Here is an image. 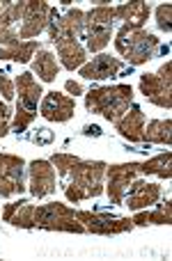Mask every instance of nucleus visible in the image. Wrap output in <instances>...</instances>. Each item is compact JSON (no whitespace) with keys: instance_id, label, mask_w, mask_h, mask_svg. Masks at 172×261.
Returning <instances> with one entry per match:
<instances>
[{"instance_id":"obj_1","label":"nucleus","mask_w":172,"mask_h":261,"mask_svg":"<svg viewBox=\"0 0 172 261\" xmlns=\"http://www.w3.org/2000/svg\"><path fill=\"white\" fill-rule=\"evenodd\" d=\"M51 165L58 170L62 179V190L69 202L78 204L85 199H94L104 193V161H83L73 153H53Z\"/></svg>"},{"instance_id":"obj_2","label":"nucleus","mask_w":172,"mask_h":261,"mask_svg":"<svg viewBox=\"0 0 172 261\" xmlns=\"http://www.w3.org/2000/svg\"><path fill=\"white\" fill-rule=\"evenodd\" d=\"M133 106V87L131 85H108L92 87L85 92V108L92 115H101L108 122H117Z\"/></svg>"},{"instance_id":"obj_3","label":"nucleus","mask_w":172,"mask_h":261,"mask_svg":"<svg viewBox=\"0 0 172 261\" xmlns=\"http://www.w3.org/2000/svg\"><path fill=\"white\" fill-rule=\"evenodd\" d=\"M96 7H92L90 12H85V41L87 50L92 53H101L106 46L110 44V37L115 30V7H110V0H96Z\"/></svg>"},{"instance_id":"obj_4","label":"nucleus","mask_w":172,"mask_h":261,"mask_svg":"<svg viewBox=\"0 0 172 261\" xmlns=\"http://www.w3.org/2000/svg\"><path fill=\"white\" fill-rule=\"evenodd\" d=\"M115 48L122 58H127L129 67H140V64H147L150 60L156 58V53L161 48V39L147 30H133L124 32V35L117 32Z\"/></svg>"},{"instance_id":"obj_5","label":"nucleus","mask_w":172,"mask_h":261,"mask_svg":"<svg viewBox=\"0 0 172 261\" xmlns=\"http://www.w3.org/2000/svg\"><path fill=\"white\" fill-rule=\"evenodd\" d=\"M32 222H35V229H44V231L85 234V227L76 218V211L62 202H48V204H41V206H35Z\"/></svg>"},{"instance_id":"obj_6","label":"nucleus","mask_w":172,"mask_h":261,"mask_svg":"<svg viewBox=\"0 0 172 261\" xmlns=\"http://www.w3.org/2000/svg\"><path fill=\"white\" fill-rule=\"evenodd\" d=\"M140 94H145L147 101H152L159 108H172V62L165 60L156 73H142L140 76Z\"/></svg>"},{"instance_id":"obj_7","label":"nucleus","mask_w":172,"mask_h":261,"mask_svg":"<svg viewBox=\"0 0 172 261\" xmlns=\"http://www.w3.org/2000/svg\"><path fill=\"white\" fill-rule=\"evenodd\" d=\"M26 193V161L14 153H0V197Z\"/></svg>"},{"instance_id":"obj_8","label":"nucleus","mask_w":172,"mask_h":261,"mask_svg":"<svg viewBox=\"0 0 172 261\" xmlns=\"http://www.w3.org/2000/svg\"><path fill=\"white\" fill-rule=\"evenodd\" d=\"M140 174V163H119V165H106V193H108L110 204L122 206L124 195H127L129 186L136 181V176Z\"/></svg>"},{"instance_id":"obj_9","label":"nucleus","mask_w":172,"mask_h":261,"mask_svg":"<svg viewBox=\"0 0 172 261\" xmlns=\"http://www.w3.org/2000/svg\"><path fill=\"white\" fill-rule=\"evenodd\" d=\"M76 218L85 227V231L96 234V236H117V234H127V231L133 229L131 218H113V216L90 213V211H76Z\"/></svg>"},{"instance_id":"obj_10","label":"nucleus","mask_w":172,"mask_h":261,"mask_svg":"<svg viewBox=\"0 0 172 261\" xmlns=\"http://www.w3.org/2000/svg\"><path fill=\"white\" fill-rule=\"evenodd\" d=\"M76 113V101L73 96L60 94V92H44L39 103V115L46 122H55V124H64L73 117Z\"/></svg>"},{"instance_id":"obj_11","label":"nucleus","mask_w":172,"mask_h":261,"mask_svg":"<svg viewBox=\"0 0 172 261\" xmlns=\"http://www.w3.org/2000/svg\"><path fill=\"white\" fill-rule=\"evenodd\" d=\"M28 179H30V195L37 199H44L48 195L55 193V167L51 165V161H32L28 167Z\"/></svg>"},{"instance_id":"obj_12","label":"nucleus","mask_w":172,"mask_h":261,"mask_svg":"<svg viewBox=\"0 0 172 261\" xmlns=\"http://www.w3.org/2000/svg\"><path fill=\"white\" fill-rule=\"evenodd\" d=\"M81 76L85 81H106V78H115L119 73L127 71V64L119 58H110L106 53H96L90 62H85L81 69Z\"/></svg>"},{"instance_id":"obj_13","label":"nucleus","mask_w":172,"mask_h":261,"mask_svg":"<svg viewBox=\"0 0 172 261\" xmlns=\"http://www.w3.org/2000/svg\"><path fill=\"white\" fill-rule=\"evenodd\" d=\"M150 12H152L150 3H142V0H133V3H124L119 7H115V16H117V21H122L117 32L124 35V32L142 30V25L150 18Z\"/></svg>"},{"instance_id":"obj_14","label":"nucleus","mask_w":172,"mask_h":261,"mask_svg":"<svg viewBox=\"0 0 172 261\" xmlns=\"http://www.w3.org/2000/svg\"><path fill=\"white\" fill-rule=\"evenodd\" d=\"M23 3H9V7L0 14V46H12L21 41V25H23Z\"/></svg>"},{"instance_id":"obj_15","label":"nucleus","mask_w":172,"mask_h":261,"mask_svg":"<svg viewBox=\"0 0 172 261\" xmlns=\"http://www.w3.org/2000/svg\"><path fill=\"white\" fill-rule=\"evenodd\" d=\"M161 199V186L159 184H150V181H133L129 186L127 195H124V202L131 211H142V208H150L152 204H156Z\"/></svg>"},{"instance_id":"obj_16","label":"nucleus","mask_w":172,"mask_h":261,"mask_svg":"<svg viewBox=\"0 0 172 261\" xmlns=\"http://www.w3.org/2000/svg\"><path fill=\"white\" fill-rule=\"evenodd\" d=\"M14 87H16V94H18V108L28 110V113H37V106L41 103V94H44L37 78L30 71H23L16 76Z\"/></svg>"},{"instance_id":"obj_17","label":"nucleus","mask_w":172,"mask_h":261,"mask_svg":"<svg viewBox=\"0 0 172 261\" xmlns=\"http://www.w3.org/2000/svg\"><path fill=\"white\" fill-rule=\"evenodd\" d=\"M115 130H117L124 140H129V142L140 144L142 130H145V113H142L140 106H131V108L115 122Z\"/></svg>"},{"instance_id":"obj_18","label":"nucleus","mask_w":172,"mask_h":261,"mask_svg":"<svg viewBox=\"0 0 172 261\" xmlns=\"http://www.w3.org/2000/svg\"><path fill=\"white\" fill-rule=\"evenodd\" d=\"M0 216H3L5 222L18 227V229H35V222H32L35 204H32L30 199H18V202H14V204H5Z\"/></svg>"},{"instance_id":"obj_19","label":"nucleus","mask_w":172,"mask_h":261,"mask_svg":"<svg viewBox=\"0 0 172 261\" xmlns=\"http://www.w3.org/2000/svg\"><path fill=\"white\" fill-rule=\"evenodd\" d=\"M55 50H58V58L62 62L64 69L73 71V69H81L87 60V48L81 44L78 39H60L55 41Z\"/></svg>"},{"instance_id":"obj_20","label":"nucleus","mask_w":172,"mask_h":261,"mask_svg":"<svg viewBox=\"0 0 172 261\" xmlns=\"http://www.w3.org/2000/svg\"><path fill=\"white\" fill-rule=\"evenodd\" d=\"M133 227H150V225H172V204L170 199H165L163 204H159L152 211H136V216L131 218Z\"/></svg>"},{"instance_id":"obj_21","label":"nucleus","mask_w":172,"mask_h":261,"mask_svg":"<svg viewBox=\"0 0 172 261\" xmlns=\"http://www.w3.org/2000/svg\"><path fill=\"white\" fill-rule=\"evenodd\" d=\"M41 50V41L39 39H30V41H18L12 46H0V60H9V62H30V58Z\"/></svg>"},{"instance_id":"obj_22","label":"nucleus","mask_w":172,"mask_h":261,"mask_svg":"<svg viewBox=\"0 0 172 261\" xmlns=\"http://www.w3.org/2000/svg\"><path fill=\"white\" fill-rule=\"evenodd\" d=\"M32 71L39 76V81L53 83L60 73V62L51 50H37V58L32 60Z\"/></svg>"},{"instance_id":"obj_23","label":"nucleus","mask_w":172,"mask_h":261,"mask_svg":"<svg viewBox=\"0 0 172 261\" xmlns=\"http://www.w3.org/2000/svg\"><path fill=\"white\" fill-rule=\"evenodd\" d=\"M142 142H147V144H165V147H170L172 144V122L168 117L150 122L145 126V130H142Z\"/></svg>"},{"instance_id":"obj_24","label":"nucleus","mask_w":172,"mask_h":261,"mask_svg":"<svg viewBox=\"0 0 172 261\" xmlns=\"http://www.w3.org/2000/svg\"><path fill=\"white\" fill-rule=\"evenodd\" d=\"M140 174H154V176H159V179L168 181L172 176V153L165 151V153H159V156L150 158V161L140 163Z\"/></svg>"},{"instance_id":"obj_25","label":"nucleus","mask_w":172,"mask_h":261,"mask_svg":"<svg viewBox=\"0 0 172 261\" xmlns=\"http://www.w3.org/2000/svg\"><path fill=\"white\" fill-rule=\"evenodd\" d=\"M37 119V113H28V110L18 108L16 106V113H14V122H12V130L14 133H23L32 122Z\"/></svg>"},{"instance_id":"obj_26","label":"nucleus","mask_w":172,"mask_h":261,"mask_svg":"<svg viewBox=\"0 0 172 261\" xmlns=\"http://www.w3.org/2000/svg\"><path fill=\"white\" fill-rule=\"evenodd\" d=\"M156 28L161 32H165V35L172 30V5L170 3L156 7Z\"/></svg>"},{"instance_id":"obj_27","label":"nucleus","mask_w":172,"mask_h":261,"mask_svg":"<svg viewBox=\"0 0 172 261\" xmlns=\"http://www.w3.org/2000/svg\"><path fill=\"white\" fill-rule=\"evenodd\" d=\"M0 94H3L5 103H9V101L14 99V94H16V87H14V81L12 78H7L3 71H0Z\"/></svg>"},{"instance_id":"obj_28","label":"nucleus","mask_w":172,"mask_h":261,"mask_svg":"<svg viewBox=\"0 0 172 261\" xmlns=\"http://www.w3.org/2000/svg\"><path fill=\"white\" fill-rule=\"evenodd\" d=\"M32 140H35V144H51L55 140V135H53V130H48V128H37Z\"/></svg>"},{"instance_id":"obj_29","label":"nucleus","mask_w":172,"mask_h":261,"mask_svg":"<svg viewBox=\"0 0 172 261\" xmlns=\"http://www.w3.org/2000/svg\"><path fill=\"white\" fill-rule=\"evenodd\" d=\"M64 90H67L69 94H73V96L85 94V87H83L81 83H76V81H64Z\"/></svg>"},{"instance_id":"obj_30","label":"nucleus","mask_w":172,"mask_h":261,"mask_svg":"<svg viewBox=\"0 0 172 261\" xmlns=\"http://www.w3.org/2000/svg\"><path fill=\"white\" fill-rule=\"evenodd\" d=\"M12 115L14 113H12V108H9V103H5L3 101V103H0V122H7Z\"/></svg>"},{"instance_id":"obj_31","label":"nucleus","mask_w":172,"mask_h":261,"mask_svg":"<svg viewBox=\"0 0 172 261\" xmlns=\"http://www.w3.org/2000/svg\"><path fill=\"white\" fill-rule=\"evenodd\" d=\"M83 133H85V135H94V138H99V135H101V128L96 126V124H92V126H85V128H83Z\"/></svg>"},{"instance_id":"obj_32","label":"nucleus","mask_w":172,"mask_h":261,"mask_svg":"<svg viewBox=\"0 0 172 261\" xmlns=\"http://www.w3.org/2000/svg\"><path fill=\"white\" fill-rule=\"evenodd\" d=\"M9 130H12V128H9V124H7V122H0V138H5V135H7Z\"/></svg>"},{"instance_id":"obj_33","label":"nucleus","mask_w":172,"mask_h":261,"mask_svg":"<svg viewBox=\"0 0 172 261\" xmlns=\"http://www.w3.org/2000/svg\"><path fill=\"white\" fill-rule=\"evenodd\" d=\"M9 3H12V0H0V14H3L5 9L9 7Z\"/></svg>"}]
</instances>
